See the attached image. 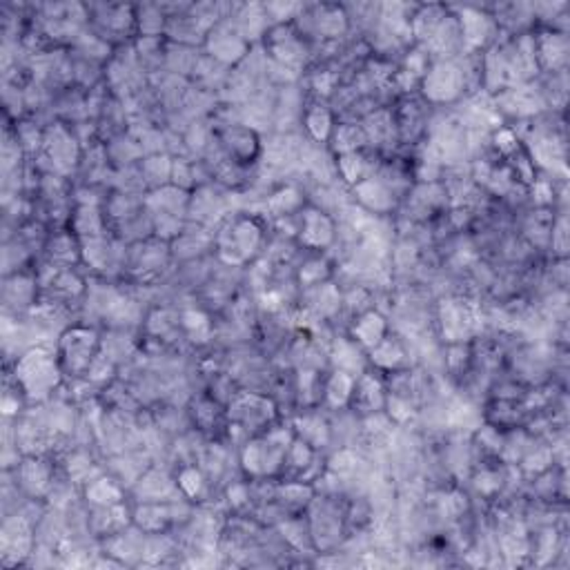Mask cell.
I'll use <instances>...</instances> for the list:
<instances>
[{
	"mask_svg": "<svg viewBox=\"0 0 570 570\" xmlns=\"http://www.w3.org/2000/svg\"><path fill=\"white\" fill-rule=\"evenodd\" d=\"M230 417L237 421V428H245V430H259L265 421L274 417L270 401H263L261 397L254 395H241L230 404Z\"/></svg>",
	"mask_w": 570,
	"mask_h": 570,
	"instance_id": "5b68a950",
	"label": "cell"
},
{
	"mask_svg": "<svg viewBox=\"0 0 570 570\" xmlns=\"http://www.w3.org/2000/svg\"><path fill=\"white\" fill-rule=\"evenodd\" d=\"M466 87V72L464 67L457 65L450 58L437 61L430 70H426L424 92L430 101L444 103L452 101L464 92Z\"/></svg>",
	"mask_w": 570,
	"mask_h": 570,
	"instance_id": "3957f363",
	"label": "cell"
},
{
	"mask_svg": "<svg viewBox=\"0 0 570 570\" xmlns=\"http://www.w3.org/2000/svg\"><path fill=\"white\" fill-rule=\"evenodd\" d=\"M301 243L310 245V248H326L328 243L334 239V225L326 214L319 212V210H308L303 214L301 223Z\"/></svg>",
	"mask_w": 570,
	"mask_h": 570,
	"instance_id": "ba28073f",
	"label": "cell"
},
{
	"mask_svg": "<svg viewBox=\"0 0 570 570\" xmlns=\"http://www.w3.org/2000/svg\"><path fill=\"white\" fill-rule=\"evenodd\" d=\"M61 361L43 348L29 350L16 361V388L29 401H45L61 383Z\"/></svg>",
	"mask_w": 570,
	"mask_h": 570,
	"instance_id": "6da1fadb",
	"label": "cell"
},
{
	"mask_svg": "<svg viewBox=\"0 0 570 570\" xmlns=\"http://www.w3.org/2000/svg\"><path fill=\"white\" fill-rule=\"evenodd\" d=\"M52 484V470L43 459H27L21 464V486L29 495L45 493Z\"/></svg>",
	"mask_w": 570,
	"mask_h": 570,
	"instance_id": "8fae6325",
	"label": "cell"
},
{
	"mask_svg": "<svg viewBox=\"0 0 570 570\" xmlns=\"http://www.w3.org/2000/svg\"><path fill=\"white\" fill-rule=\"evenodd\" d=\"M219 241L221 243L228 241V245H221V250H228L232 254L228 263H243L261 245V228L254 219H239L225 230V234Z\"/></svg>",
	"mask_w": 570,
	"mask_h": 570,
	"instance_id": "277c9868",
	"label": "cell"
},
{
	"mask_svg": "<svg viewBox=\"0 0 570 570\" xmlns=\"http://www.w3.org/2000/svg\"><path fill=\"white\" fill-rule=\"evenodd\" d=\"M96 25L103 32H119L125 34L136 27V14L132 7H123V5H101L94 14Z\"/></svg>",
	"mask_w": 570,
	"mask_h": 570,
	"instance_id": "9c48e42d",
	"label": "cell"
},
{
	"mask_svg": "<svg viewBox=\"0 0 570 570\" xmlns=\"http://www.w3.org/2000/svg\"><path fill=\"white\" fill-rule=\"evenodd\" d=\"M355 379L350 377V372L337 370L328 379L326 388H323V397H326L328 406L330 408H343L352 401V392H355Z\"/></svg>",
	"mask_w": 570,
	"mask_h": 570,
	"instance_id": "4fadbf2b",
	"label": "cell"
},
{
	"mask_svg": "<svg viewBox=\"0 0 570 570\" xmlns=\"http://www.w3.org/2000/svg\"><path fill=\"white\" fill-rule=\"evenodd\" d=\"M306 127L317 141H328L334 132V123L330 112L326 107H312L306 114Z\"/></svg>",
	"mask_w": 570,
	"mask_h": 570,
	"instance_id": "5bb4252c",
	"label": "cell"
},
{
	"mask_svg": "<svg viewBox=\"0 0 570 570\" xmlns=\"http://www.w3.org/2000/svg\"><path fill=\"white\" fill-rule=\"evenodd\" d=\"M457 21H459L461 38H464L466 49L484 45L490 38V32H493V16L484 14L481 9L464 7L459 12V16H457Z\"/></svg>",
	"mask_w": 570,
	"mask_h": 570,
	"instance_id": "8992f818",
	"label": "cell"
},
{
	"mask_svg": "<svg viewBox=\"0 0 570 570\" xmlns=\"http://www.w3.org/2000/svg\"><path fill=\"white\" fill-rule=\"evenodd\" d=\"M101 355L98 352V337L96 332L87 328H72L61 337L58 343V361L61 368L67 372H74L76 377L87 375L94 359Z\"/></svg>",
	"mask_w": 570,
	"mask_h": 570,
	"instance_id": "7a4b0ae2",
	"label": "cell"
},
{
	"mask_svg": "<svg viewBox=\"0 0 570 570\" xmlns=\"http://www.w3.org/2000/svg\"><path fill=\"white\" fill-rule=\"evenodd\" d=\"M352 334L363 348H377L386 339V321L377 312H366L355 323Z\"/></svg>",
	"mask_w": 570,
	"mask_h": 570,
	"instance_id": "7c38bea8",
	"label": "cell"
},
{
	"mask_svg": "<svg viewBox=\"0 0 570 570\" xmlns=\"http://www.w3.org/2000/svg\"><path fill=\"white\" fill-rule=\"evenodd\" d=\"M448 14V7L444 5H424L410 16V34H415L417 41L430 43V38L439 32Z\"/></svg>",
	"mask_w": 570,
	"mask_h": 570,
	"instance_id": "52a82bcc",
	"label": "cell"
},
{
	"mask_svg": "<svg viewBox=\"0 0 570 570\" xmlns=\"http://www.w3.org/2000/svg\"><path fill=\"white\" fill-rule=\"evenodd\" d=\"M225 147L239 163H248L259 154V139L248 127H232L225 134Z\"/></svg>",
	"mask_w": 570,
	"mask_h": 570,
	"instance_id": "30bf717a",
	"label": "cell"
}]
</instances>
